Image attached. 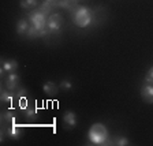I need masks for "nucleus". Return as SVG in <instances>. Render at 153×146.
Listing matches in <instances>:
<instances>
[{
  "label": "nucleus",
  "instance_id": "f3484780",
  "mask_svg": "<svg viewBox=\"0 0 153 146\" xmlns=\"http://www.w3.org/2000/svg\"><path fill=\"white\" fill-rule=\"evenodd\" d=\"M15 96H16V99H18V100H22V99H26V97H27L29 92H27V89H26V87H18V89H16Z\"/></svg>",
  "mask_w": 153,
  "mask_h": 146
},
{
  "label": "nucleus",
  "instance_id": "f03ea898",
  "mask_svg": "<svg viewBox=\"0 0 153 146\" xmlns=\"http://www.w3.org/2000/svg\"><path fill=\"white\" fill-rule=\"evenodd\" d=\"M74 22L78 27H86L92 22V13L86 7H78L74 13Z\"/></svg>",
  "mask_w": 153,
  "mask_h": 146
},
{
  "label": "nucleus",
  "instance_id": "6ab92c4d",
  "mask_svg": "<svg viewBox=\"0 0 153 146\" xmlns=\"http://www.w3.org/2000/svg\"><path fill=\"white\" fill-rule=\"evenodd\" d=\"M53 6L57 7H63V8H70L71 4H70V0H59V1H52Z\"/></svg>",
  "mask_w": 153,
  "mask_h": 146
},
{
  "label": "nucleus",
  "instance_id": "9d476101",
  "mask_svg": "<svg viewBox=\"0 0 153 146\" xmlns=\"http://www.w3.org/2000/svg\"><path fill=\"white\" fill-rule=\"evenodd\" d=\"M22 134H23V131L19 127H16L14 123L11 127L7 128V135H8V138H11V139H19V138L22 137Z\"/></svg>",
  "mask_w": 153,
  "mask_h": 146
},
{
  "label": "nucleus",
  "instance_id": "2eb2a0df",
  "mask_svg": "<svg viewBox=\"0 0 153 146\" xmlns=\"http://www.w3.org/2000/svg\"><path fill=\"white\" fill-rule=\"evenodd\" d=\"M19 4H21V7H22V8L32 10V8H34V7L38 6V1H37V0H21V1H19Z\"/></svg>",
  "mask_w": 153,
  "mask_h": 146
},
{
  "label": "nucleus",
  "instance_id": "4be33fe9",
  "mask_svg": "<svg viewBox=\"0 0 153 146\" xmlns=\"http://www.w3.org/2000/svg\"><path fill=\"white\" fill-rule=\"evenodd\" d=\"M44 1H51L52 3V1H55V0H44Z\"/></svg>",
  "mask_w": 153,
  "mask_h": 146
},
{
  "label": "nucleus",
  "instance_id": "f257e3e1",
  "mask_svg": "<svg viewBox=\"0 0 153 146\" xmlns=\"http://www.w3.org/2000/svg\"><path fill=\"white\" fill-rule=\"evenodd\" d=\"M89 141L93 145H107L109 142V137H108V130L104 124L101 123H94L89 130Z\"/></svg>",
  "mask_w": 153,
  "mask_h": 146
},
{
  "label": "nucleus",
  "instance_id": "412c9836",
  "mask_svg": "<svg viewBox=\"0 0 153 146\" xmlns=\"http://www.w3.org/2000/svg\"><path fill=\"white\" fill-rule=\"evenodd\" d=\"M145 79H146V82L149 83V85H153V67L150 68L149 71H148V75H146V78H145Z\"/></svg>",
  "mask_w": 153,
  "mask_h": 146
},
{
  "label": "nucleus",
  "instance_id": "0eeeda50",
  "mask_svg": "<svg viewBox=\"0 0 153 146\" xmlns=\"http://www.w3.org/2000/svg\"><path fill=\"white\" fill-rule=\"evenodd\" d=\"M141 97L148 104H153V85H145L141 89Z\"/></svg>",
  "mask_w": 153,
  "mask_h": 146
},
{
  "label": "nucleus",
  "instance_id": "ddd939ff",
  "mask_svg": "<svg viewBox=\"0 0 153 146\" xmlns=\"http://www.w3.org/2000/svg\"><path fill=\"white\" fill-rule=\"evenodd\" d=\"M14 99H16V96L13 90H3L1 92V102H13Z\"/></svg>",
  "mask_w": 153,
  "mask_h": 146
},
{
  "label": "nucleus",
  "instance_id": "20e7f679",
  "mask_svg": "<svg viewBox=\"0 0 153 146\" xmlns=\"http://www.w3.org/2000/svg\"><path fill=\"white\" fill-rule=\"evenodd\" d=\"M63 22H64V19H63V16H62L60 14H52V15L48 18L47 27H48V30H49V32L56 33V32H59V30H60Z\"/></svg>",
  "mask_w": 153,
  "mask_h": 146
},
{
  "label": "nucleus",
  "instance_id": "7ed1b4c3",
  "mask_svg": "<svg viewBox=\"0 0 153 146\" xmlns=\"http://www.w3.org/2000/svg\"><path fill=\"white\" fill-rule=\"evenodd\" d=\"M27 19H29V22L32 23L33 26H36V29H37L38 32L48 29L47 27L48 19L45 18V15H44L42 11H33V13H30L27 15Z\"/></svg>",
  "mask_w": 153,
  "mask_h": 146
},
{
  "label": "nucleus",
  "instance_id": "9b49d317",
  "mask_svg": "<svg viewBox=\"0 0 153 146\" xmlns=\"http://www.w3.org/2000/svg\"><path fill=\"white\" fill-rule=\"evenodd\" d=\"M23 113L29 120H36L38 118V111L36 107H23Z\"/></svg>",
  "mask_w": 153,
  "mask_h": 146
},
{
  "label": "nucleus",
  "instance_id": "f8f14e48",
  "mask_svg": "<svg viewBox=\"0 0 153 146\" xmlns=\"http://www.w3.org/2000/svg\"><path fill=\"white\" fill-rule=\"evenodd\" d=\"M29 26H30L29 25V21H26V19H19L18 22H16V33H18L19 36L26 34Z\"/></svg>",
  "mask_w": 153,
  "mask_h": 146
},
{
  "label": "nucleus",
  "instance_id": "a211bd4d",
  "mask_svg": "<svg viewBox=\"0 0 153 146\" xmlns=\"http://www.w3.org/2000/svg\"><path fill=\"white\" fill-rule=\"evenodd\" d=\"M114 143L118 146H127L128 145V139L126 137H116L114 139Z\"/></svg>",
  "mask_w": 153,
  "mask_h": 146
},
{
  "label": "nucleus",
  "instance_id": "423d86ee",
  "mask_svg": "<svg viewBox=\"0 0 153 146\" xmlns=\"http://www.w3.org/2000/svg\"><path fill=\"white\" fill-rule=\"evenodd\" d=\"M19 85V75H16L15 73H10V75L6 78V87L8 90H16Z\"/></svg>",
  "mask_w": 153,
  "mask_h": 146
},
{
  "label": "nucleus",
  "instance_id": "1a4fd4ad",
  "mask_svg": "<svg viewBox=\"0 0 153 146\" xmlns=\"http://www.w3.org/2000/svg\"><path fill=\"white\" fill-rule=\"evenodd\" d=\"M42 90H44V93L48 94L49 97H53V96H56L57 92H59V86H56L53 82H45L44 86H42Z\"/></svg>",
  "mask_w": 153,
  "mask_h": 146
},
{
  "label": "nucleus",
  "instance_id": "6e6552de",
  "mask_svg": "<svg viewBox=\"0 0 153 146\" xmlns=\"http://www.w3.org/2000/svg\"><path fill=\"white\" fill-rule=\"evenodd\" d=\"M1 67L6 73H14L18 68V62L13 60V59H4L1 60Z\"/></svg>",
  "mask_w": 153,
  "mask_h": 146
},
{
  "label": "nucleus",
  "instance_id": "dca6fc26",
  "mask_svg": "<svg viewBox=\"0 0 153 146\" xmlns=\"http://www.w3.org/2000/svg\"><path fill=\"white\" fill-rule=\"evenodd\" d=\"M26 36H27L29 38H34V37H40V32H38L37 29H36V26L30 25L27 29V32H26Z\"/></svg>",
  "mask_w": 153,
  "mask_h": 146
},
{
  "label": "nucleus",
  "instance_id": "aec40b11",
  "mask_svg": "<svg viewBox=\"0 0 153 146\" xmlns=\"http://www.w3.org/2000/svg\"><path fill=\"white\" fill-rule=\"evenodd\" d=\"M59 87H60L62 90H71L73 89V85H71L70 81H62L60 85H59Z\"/></svg>",
  "mask_w": 153,
  "mask_h": 146
},
{
  "label": "nucleus",
  "instance_id": "4468645a",
  "mask_svg": "<svg viewBox=\"0 0 153 146\" xmlns=\"http://www.w3.org/2000/svg\"><path fill=\"white\" fill-rule=\"evenodd\" d=\"M1 119H3L4 122H7V123H15V113H14V111H11V109H7V111H4L3 113H1Z\"/></svg>",
  "mask_w": 153,
  "mask_h": 146
},
{
  "label": "nucleus",
  "instance_id": "39448f33",
  "mask_svg": "<svg viewBox=\"0 0 153 146\" xmlns=\"http://www.w3.org/2000/svg\"><path fill=\"white\" fill-rule=\"evenodd\" d=\"M76 123H78V119H76L75 112H73V111L64 112V115H63V124H64V127L74 128L76 126Z\"/></svg>",
  "mask_w": 153,
  "mask_h": 146
}]
</instances>
